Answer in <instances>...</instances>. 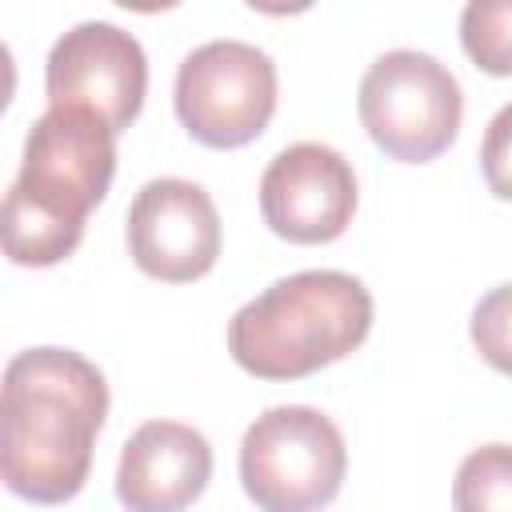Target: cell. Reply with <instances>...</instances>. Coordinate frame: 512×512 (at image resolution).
Listing matches in <instances>:
<instances>
[{
    "mask_svg": "<svg viewBox=\"0 0 512 512\" xmlns=\"http://www.w3.org/2000/svg\"><path fill=\"white\" fill-rule=\"evenodd\" d=\"M108 416V384L72 348H28L4 368L0 472L32 504L72 500L92 468V440Z\"/></svg>",
    "mask_w": 512,
    "mask_h": 512,
    "instance_id": "6da1fadb",
    "label": "cell"
},
{
    "mask_svg": "<svg viewBox=\"0 0 512 512\" xmlns=\"http://www.w3.org/2000/svg\"><path fill=\"white\" fill-rule=\"evenodd\" d=\"M276 112V64L244 40H208L180 60L176 116L208 148L256 140Z\"/></svg>",
    "mask_w": 512,
    "mask_h": 512,
    "instance_id": "8992f818",
    "label": "cell"
},
{
    "mask_svg": "<svg viewBox=\"0 0 512 512\" xmlns=\"http://www.w3.org/2000/svg\"><path fill=\"white\" fill-rule=\"evenodd\" d=\"M472 344L504 376H512V284L492 288L472 308Z\"/></svg>",
    "mask_w": 512,
    "mask_h": 512,
    "instance_id": "4fadbf2b",
    "label": "cell"
},
{
    "mask_svg": "<svg viewBox=\"0 0 512 512\" xmlns=\"http://www.w3.org/2000/svg\"><path fill=\"white\" fill-rule=\"evenodd\" d=\"M480 172L500 200H512V104H504L484 128Z\"/></svg>",
    "mask_w": 512,
    "mask_h": 512,
    "instance_id": "5bb4252c",
    "label": "cell"
},
{
    "mask_svg": "<svg viewBox=\"0 0 512 512\" xmlns=\"http://www.w3.org/2000/svg\"><path fill=\"white\" fill-rule=\"evenodd\" d=\"M344 472L340 428L308 404L260 412L240 440V484L260 512H320L336 500Z\"/></svg>",
    "mask_w": 512,
    "mask_h": 512,
    "instance_id": "3957f363",
    "label": "cell"
},
{
    "mask_svg": "<svg viewBox=\"0 0 512 512\" xmlns=\"http://www.w3.org/2000/svg\"><path fill=\"white\" fill-rule=\"evenodd\" d=\"M356 108L380 152L404 164H424L456 140L464 92L436 56L392 48L368 64Z\"/></svg>",
    "mask_w": 512,
    "mask_h": 512,
    "instance_id": "277c9868",
    "label": "cell"
},
{
    "mask_svg": "<svg viewBox=\"0 0 512 512\" xmlns=\"http://www.w3.org/2000/svg\"><path fill=\"white\" fill-rule=\"evenodd\" d=\"M372 332V292L336 268L268 284L228 320L232 360L260 380H300L356 352Z\"/></svg>",
    "mask_w": 512,
    "mask_h": 512,
    "instance_id": "7a4b0ae2",
    "label": "cell"
},
{
    "mask_svg": "<svg viewBox=\"0 0 512 512\" xmlns=\"http://www.w3.org/2000/svg\"><path fill=\"white\" fill-rule=\"evenodd\" d=\"M48 108H80L100 116L112 132H124L148 92V60L132 32L108 20H84L68 28L44 64Z\"/></svg>",
    "mask_w": 512,
    "mask_h": 512,
    "instance_id": "52a82bcc",
    "label": "cell"
},
{
    "mask_svg": "<svg viewBox=\"0 0 512 512\" xmlns=\"http://www.w3.org/2000/svg\"><path fill=\"white\" fill-rule=\"evenodd\" d=\"M212 476V444L180 420L140 424L116 468V496L128 512H184Z\"/></svg>",
    "mask_w": 512,
    "mask_h": 512,
    "instance_id": "30bf717a",
    "label": "cell"
},
{
    "mask_svg": "<svg viewBox=\"0 0 512 512\" xmlns=\"http://www.w3.org/2000/svg\"><path fill=\"white\" fill-rule=\"evenodd\" d=\"M128 252L140 272L188 284L220 256V216L212 196L180 176L148 180L128 208Z\"/></svg>",
    "mask_w": 512,
    "mask_h": 512,
    "instance_id": "ba28073f",
    "label": "cell"
},
{
    "mask_svg": "<svg viewBox=\"0 0 512 512\" xmlns=\"http://www.w3.org/2000/svg\"><path fill=\"white\" fill-rule=\"evenodd\" d=\"M260 212L264 224L292 244H328L352 224L356 172L336 148L300 140L264 168Z\"/></svg>",
    "mask_w": 512,
    "mask_h": 512,
    "instance_id": "9c48e42d",
    "label": "cell"
},
{
    "mask_svg": "<svg viewBox=\"0 0 512 512\" xmlns=\"http://www.w3.org/2000/svg\"><path fill=\"white\" fill-rule=\"evenodd\" d=\"M456 512H512V444L468 452L452 480Z\"/></svg>",
    "mask_w": 512,
    "mask_h": 512,
    "instance_id": "8fae6325",
    "label": "cell"
},
{
    "mask_svg": "<svg viewBox=\"0 0 512 512\" xmlns=\"http://www.w3.org/2000/svg\"><path fill=\"white\" fill-rule=\"evenodd\" d=\"M460 44L488 76H512V0H472L460 12Z\"/></svg>",
    "mask_w": 512,
    "mask_h": 512,
    "instance_id": "7c38bea8",
    "label": "cell"
},
{
    "mask_svg": "<svg viewBox=\"0 0 512 512\" xmlns=\"http://www.w3.org/2000/svg\"><path fill=\"white\" fill-rule=\"evenodd\" d=\"M116 172V132L80 108H48L24 140L20 172L4 200L56 224L80 228L108 196Z\"/></svg>",
    "mask_w": 512,
    "mask_h": 512,
    "instance_id": "5b68a950",
    "label": "cell"
}]
</instances>
